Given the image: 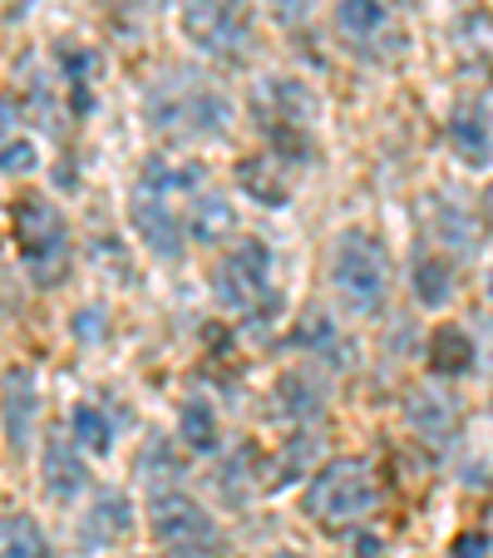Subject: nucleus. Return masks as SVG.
Here are the masks:
<instances>
[{"instance_id": "f8f14e48", "label": "nucleus", "mask_w": 493, "mask_h": 558, "mask_svg": "<svg viewBox=\"0 0 493 558\" xmlns=\"http://www.w3.org/2000/svg\"><path fill=\"white\" fill-rule=\"evenodd\" d=\"M0 415H5V440L15 454H25L35 430V415H40V390H35L30 371H5V390H0Z\"/></svg>"}, {"instance_id": "bb28decb", "label": "nucleus", "mask_w": 493, "mask_h": 558, "mask_svg": "<svg viewBox=\"0 0 493 558\" xmlns=\"http://www.w3.org/2000/svg\"><path fill=\"white\" fill-rule=\"evenodd\" d=\"M5 138H15V105L11 99L0 105V144H5Z\"/></svg>"}, {"instance_id": "cd10ccee", "label": "nucleus", "mask_w": 493, "mask_h": 558, "mask_svg": "<svg viewBox=\"0 0 493 558\" xmlns=\"http://www.w3.org/2000/svg\"><path fill=\"white\" fill-rule=\"evenodd\" d=\"M380 5H385V0H380ZM390 5H409V0H390Z\"/></svg>"}, {"instance_id": "b1692460", "label": "nucleus", "mask_w": 493, "mask_h": 558, "mask_svg": "<svg viewBox=\"0 0 493 558\" xmlns=\"http://www.w3.org/2000/svg\"><path fill=\"white\" fill-rule=\"evenodd\" d=\"M35 144L30 138H5V144H0V169L5 173H30L35 169Z\"/></svg>"}, {"instance_id": "9b49d317", "label": "nucleus", "mask_w": 493, "mask_h": 558, "mask_svg": "<svg viewBox=\"0 0 493 558\" xmlns=\"http://www.w3.org/2000/svg\"><path fill=\"white\" fill-rule=\"evenodd\" d=\"M405 421L430 450H444V445H454V435H459V405H454L444 390H409Z\"/></svg>"}, {"instance_id": "1a4fd4ad", "label": "nucleus", "mask_w": 493, "mask_h": 558, "mask_svg": "<svg viewBox=\"0 0 493 558\" xmlns=\"http://www.w3.org/2000/svg\"><path fill=\"white\" fill-rule=\"evenodd\" d=\"M183 31L208 54H242L252 40V5L247 0H188Z\"/></svg>"}, {"instance_id": "393cba45", "label": "nucleus", "mask_w": 493, "mask_h": 558, "mask_svg": "<svg viewBox=\"0 0 493 558\" xmlns=\"http://www.w3.org/2000/svg\"><path fill=\"white\" fill-rule=\"evenodd\" d=\"M454 558H489V534H464L454 544Z\"/></svg>"}, {"instance_id": "0eeeda50", "label": "nucleus", "mask_w": 493, "mask_h": 558, "mask_svg": "<svg viewBox=\"0 0 493 558\" xmlns=\"http://www.w3.org/2000/svg\"><path fill=\"white\" fill-rule=\"evenodd\" d=\"M375 509V480H370L366 460H331L311 474V489H306V514L325 529L356 524Z\"/></svg>"}, {"instance_id": "aec40b11", "label": "nucleus", "mask_w": 493, "mask_h": 558, "mask_svg": "<svg viewBox=\"0 0 493 558\" xmlns=\"http://www.w3.org/2000/svg\"><path fill=\"white\" fill-rule=\"evenodd\" d=\"M70 430H74V445H85L89 454H104L109 440H114V421L99 405H74Z\"/></svg>"}, {"instance_id": "ddd939ff", "label": "nucleus", "mask_w": 493, "mask_h": 558, "mask_svg": "<svg viewBox=\"0 0 493 558\" xmlns=\"http://www.w3.org/2000/svg\"><path fill=\"white\" fill-rule=\"evenodd\" d=\"M45 489H50V499H79L89 489V470L79 460V445L60 440V435L45 445Z\"/></svg>"}, {"instance_id": "2eb2a0df", "label": "nucleus", "mask_w": 493, "mask_h": 558, "mask_svg": "<svg viewBox=\"0 0 493 558\" xmlns=\"http://www.w3.org/2000/svg\"><path fill=\"white\" fill-rule=\"evenodd\" d=\"M183 232H193V243H208V247L232 243V238H237V208H232L222 193H202V198H193Z\"/></svg>"}, {"instance_id": "6ab92c4d", "label": "nucleus", "mask_w": 493, "mask_h": 558, "mask_svg": "<svg viewBox=\"0 0 493 558\" xmlns=\"http://www.w3.org/2000/svg\"><path fill=\"white\" fill-rule=\"evenodd\" d=\"M430 366L440 376H459V371L473 366V337L464 327H440L430 341Z\"/></svg>"}, {"instance_id": "f03ea898", "label": "nucleus", "mask_w": 493, "mask_h": 558, "mask_svg": "<svg viewBox=\"0 0 493 558\" xmlns=\"http://www.w3.org/2000/svg\"><path fill=\"white\" fill-rule=\"evenodd\" d=\"M227 99L208 85V80H193L188 70H173L163 85L148 95V124L163 129V134L178 138H218L227 134Z\"/></svg>"}, {"instance_id": "a211bd4d", "label": "nucleus", "mask_w": 493, "mask_h": 558, "mask_svg": "<svg viewBox=\"0 0 493 558\" xmlns=\"http://www.w3.org/2000/svg\"><path fill=\"white\" fill-rule=\"evenodd\" d=\"M0 558H50L40 524L30 514H5L0 519Z\"/></svg>"}, {"instance_id": "7ed1b4c3", "label": "nucleus", "mask_w": 493, "mask_h": 558, "mask_svg": "<svg viewBox=\"0 0 493 558\" xmlns=\"http://www.w3.org/2000/svg\"><path fill=\"white\" fill-rule=\"evenodd\" d=\"M252 114L267 129V138H272L276 158L301 169L306 158H311V124L321 119L311 89L301 80H262L252 95Z\"/></svg>"}, {"instance_id": "9d476101", "label": "nucleus", "mask_w": 493, "mask_h": 558, "mask_svg": "<svg viewBox=\"0 0 493 558\" xmlns=\"http://www.w3.org/2000/svg\"><path fill=\"white\" fill-rule=\"evenodd\" d=\"M336 31L366 60H395L405 50V31L380 0H336Z\"/></svg>"}, {"instance_id": "f3484780", "label": "nucleus", "mask_w": 493, "mask_h": 558, "mask_svg": "<svg viewBox=\"0 0 493 558\" xmlns=\"http://www.w3.org/2000/svg\"><path fill=\"white\" fill-rule=\"evenodd\" d=\"M237 183L247 198H257L262 208H282L286 193H292V179L282 173V158L267 154V158H247L237 169Z\"/></svg>"}, {"instance_id": "6e6552de", "label": "nucleus", "mask_w": 493, "mask_h": 558, "mask_svg": "<svg viewBox=\"0 0 493 558\" xmlns=\"http://www.w3.org/2000/svg\"><path fill=\"white\" fill-rule=\"evenodd\" d=\"M153 538L169 548L173 558H212L222 548V534H218V519L198 505V499L178 495V489H163L153 495Z\"/></svg>"}, {"instance_id": "4be33fe9", "label": "nucleus", "mask_w": 493, "mask_h": 558, "mask_svg": "<svg viewBox=\"0 0 493 558\" xmlns=\"http://www.w3.org/2000/svg\"><path fill=\"white\" fill-rule=\"evenodd\" d=\"M276 401H282V411L306 421V415H321V386L311 376H301V371H292V376L276 380Z\"/></svg>"}, {"instance_id": "5701e85b", "label": "nucleus", "mask_w": 493, "mask_h": 558, "mask_svg": "<svg viewBox=\"0 0 493 558\" xmlns=\"http://www.w3.org/2000/svg\"><path fill=\"white\" fill-rule=\"evenodd\" d=\"M183 440H188L198 454L218 450V415H212L208 401H188V405H183Z\"/></svg>"}, {"instance_id": "423d86ee", "label": "nucleus", "mask_w": 493, "mask_h": 558, "mask_svg": "<svg viewBox=\"0 0 493 558\" xmlns=\"http://www.w3.org/2000/svg\"><path fill=\"white\" fill-rule=\"evenodd\" d=\"M331 282H336V296L346 312L375 316L380 306H385V292H390V263H385L375 238L346 232L336 243V253H331Z\"/></svg>"}, {"instance_id": "39448f33", "label": "nucleus", "mask_w": 493, "mask_h": 558, "mask_svg": "<svg viewBox=\"0 0 493 558\" xmlns=\"http://www.w3.org/2000/svg\"><path fill=\"white\" fill-rule=\"evenodd\" d=\"M15 243H21V257L30 267L35 287L64 282V272H70V232H64V218L50 198H40V193L21 198V208H15Z\"/></svg>"}, {"instance_id": "20e7f679", "label": "nucleus", "mask_w": 493, "mask_h": 558, "mask_svg": "<svg viewBox=\"0 0 493 558\" xmlns=\"http://www.w3.org/2000/svg\"><path fill=\"white\" fill-rule=\"evenodd\" d=\"M212 287H218V302L227 306L232 316H252V322H262V316L282 312L272 247L257 243V238L237 243L227 257H222L218 272H212Z\"/></svg>"}, {"instance_id": "412c9836", "label": "nucleus", "mask_w": 493, "mask_h": 558, "mask_svg": "<svg viewBox=\"0 0 493 558\" xmlns=\"http://www.w3.org/2000/svg\"><path fill=\"white\" fill-rule=\"evenodd\" d=\"M449 263L444 257H430L424 253L420 263H415V296H420V306H444L449 302Z\"/></svg>"}, {"instance_id": "a878e982", "label": "nucleus", "mask_w": 493, "mask_h": 558, "mask_svg": "<svg viewBox=\"0 0 493 558\" xmlns=\"http://www.w3.org/2000/svg\"><path fill=\"white\" fill-rule=\"evenodd\" d=\"M267 5L276 11V21H282V25H296L306 15V0H267Z\"/></svg>"}, {"instance_id": "4468645a", "label": "nucleus", "mask_w": 493, "mask_h": 558, "mask_svg": "<svg viewBox=\"0 0 493 558\" xmlns=\"http://www.w3.org/2000/svg\"><path fill=\"white\" fill-rule=\"evenodd\" d=\"M449 138L469 169H479V173L489 169V95L459 105V114H454V124H449Z\"/></svg>"}, {"instance_id": "dca6fc26", "label": "nucleus", "mask_w": 493, "mask_h": 558, "mask_svg": "<svg viewBox=\"0 0 493 558\" xmlns=\"http://www.w3.org/2000/svg\"><path fill=\"white\" fill-rule=\"evenodd\" d=\"M128 529H134V505H128L124 495H104V499H95L89 519L79 524V538H85V548H109V544H119Z\"/></svg>"}, {"instance_id": "f257e3e1", "label": "nucleus", "mask_w": 493, "mask_h": 558, "mask_svg": "<svg viewBox=\"0 0 493 558\" xmlns=\"http://www.w3.org/2000/svg\"><path fill=\"white\" fill-rule=\"evenodd\" d=\"M202 189V169L198 163H169V158H148L144 179L134 183V198H128V218H134L138 238L148 243V253L163 257V263H178L183 257V213L178 198Z\"/></svg>"}, {"instance_id": "c85d7f7f", "label": "nucleus", "mask_w": 493, "mask_h": 558, "mask_svg": "<svg viewBox=\"0 0 493 558\" xmlns=\"http://www.w3.org/2000/svg\"><path fill=\"white\" fill-rule=\"evenodd\" d=\"M276 558H296V554H276Z\"/></svg>"}]
</instances>
